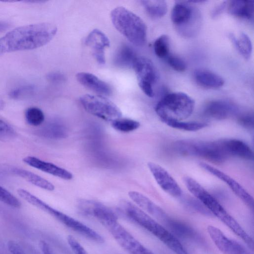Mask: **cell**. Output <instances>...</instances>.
Segmentation results:
<instances>
[{
    "label": "cell",
    "mask_w": 254,
    "mask_h": 254,
    "mask_svg": "<svg viewBox=\"0 0 254 254\" xmlns=\"http://www.w3.org/2000/svg\"><path fill=\"white\" fill-rule=\"evenodd\" d=\"M57 32L56 26L48 22L15 28L0 38V55L42 47L52 40Z\"/></svg>",
    "instance_id": "obj_1"
},
{
    "label": "cell",
    "mask_w": 254,
    "mask_h": 254,
    "mask_svg": "<svg viewBox=\"0 0 254 254\" xmlns=\"http://www.w3.org/2000/svg\"><path fill=\"white\" fill-rule=\"evenodd\" d=\"M121 212L155 236L176 254H190L173 233L136 204L125 201L121 205Z\"/></svg>",
    "instance_id": "obj_2"
},
{
    "label": "cell",
    "mask_w": 254,
    "mask_h": 254,
    "mask_svg": "<svg viewBox=\"0 0 254 254\" xmlns=\"http://www.w3.org/2000/svg\"><path fill=\"white\" fill-rule=\"evenodd\" d=\"M184 182L188 190L210 213L213 214L225 224L249 247L253 246L254 243L253 239L214 196L191 177H185L184 178Z\"/></svg>",
    "instance_id": "obj_3"
},
{
    "label": "cell",
    "mask_w": 254,
    "mask_h": 254,
    "mask_svg": "<svg viewBox=\"0 0 254 254\" xmlns=\"http://www.w3.org/2000/svg\"><path fill=\"white\" fill-rule=\"evenodd\" d=\"M194 101L189 95L182 92H175L164 96L155 107L156 114L166 125L183 121L193 112Z\"/></svg>",
    "instance_id": "obj_4"
},
{
    "label": "cell",
    "mask_w": 254,
    "mask_h": 254,
    "mask_svg": "<svg viewBox=\"0 0 254 254\" xmlns=\"http://www.w3.org/2000/svg\"><path fill=\"white\" fill-rule=\"evenodd\" d=\"M111 19L116 29L134 45L142 46L145 43L147 27L138 15L124 7L119 6L111 11Z\"/></svg>",
    "instance_id": "obj_5"
},
{
    "label": "cell",
    "mask_w": 254,
    "mask_h": 254,
    "mask_svg": "<svg viewBox=\"0 0 254 254\" xmlns=\"http://www.w3.org/2000/svg\"><path fill=\"white\" fill-rule=\"evenodd\" d=\"M222 141L183 140L177 141L174 147L181 154L200 157L213 163H220L229 156Z\"/></svg>",
    "instance_id": "obj_6"
},
{
    "label": "cell",
    "mask_w": 254,
    "mask_h": 254,
    "mask_svg": "<svg viewBox=\"0 0 254 254\" xmlns=\"http://www.w3.org/2000/svg\"><path fill=\"white\" fill-rule=\"evenodd\" d=\"M190 1H177L173 7L171 18L176 31L185 37H191L199 31L201 17L199 10Z\"/></svg>",
    "instance_id": "obj_7"
},
{
    "label": "cell",
    "mask_w": 254,
    "mask_h": 254,
    "mask_svg": "<svg viewBox=\"0 0 254 254\" xmlns=\"http://www.w3.org/2000/svg\"><path fill=\"white\" fill-rule=\"evenodd\" d=\"M98 221L129 254H154L119 223L114 212L104 215Z\"/></svg>",
    "instance_id": "obj_8"
},
{
    "label": "cell",
    "mask_w": 254,
    "mask_h": 254,
    "mask_svg": "<svg viewBox=\"0 0 254 254\" xmlns=\"http://www.w3.org/2000/svg\"><path fill=\"white\" fill-rule=\"evenodd\" d=\"M80 102L88 113L104 120L112 122L122 117L118 107L105 96L85 94Z\"/></svg>",
    "instance_id": "obj_9"
},
{
    "label": "cell",
    "mask_w": 254,
    "mask_h": 254,
    "mask_svg": "<svg viewBox=\"0 0 254 254\" xmlns=\"http://www.w3.org/2000/svg\"><path fill=\"white\" fill-rule=\"evenodd\" d=\"M132 68L141 90L147 96L153 97V86L158 79V74L152 62L145 57H137Z\"/></svg>",
    "instance_id": "obj_10"
},
{
    "label": "cell",
    "mask_w": 254,
    "mask_h": 254,
    "mask_svg": "<svg viewBox=\"0 0 254 254\" xmlns=\"http://www.w3.org/2000/svg\"><path fill=\"white\" fill-rule=\"evenodd\" d=\"M147 166L159 186L169 195L178 197L182 195L181 188L163 167L152 162H149Z\"/></svg>",
    "instance_id": "obj_11"
},
{
    "label": "cell",
    "mask_w": 254,
    "mask_h": 254,
    "mask_svg": "<svg viewBox=\"0 0 254 254\" xmlns=\"http://www.w3.org/2000/svg\"><path fill=\"white\" fill-rule=\"evenodd\" d=\"M207 230L215 245L223 254H251L245 247L228 238L218 228L209 225Z\"/></svg>",
    "instance_id": "obj_12"
},
{
    "label": "cell",
    "mask_w": 254,
    "mask_h": 254,
    "mask_svg": "<svg viewBox=\"0 0 254 254\" xmlns=\"http://www.w3.org/2000/svg\"><path fill=\"white\" fill-rule=\"evenodd\" d=\"M200 166L210 174L215 176L231 189L233 192L249 207L253 208L254 199L252 196L236 180L227 174L206 163L201 162Z\"/></svg>",
    "instance_id": "obj_13"
},
{
    "label": "cell",
    "mask_w": 254,
    "mask_h": 254,
    "mask_svg": "<svg viewBox=\"0 0 254 254\" xmlns=\"http://www.w3.org/2000/svg\"><path fill=\"white\" fill-rule=\"evenodd\" d=\"M85 44L89 47L97 62L100 65L105 64V49L110 47L107 36L99 29L91 31L85 39Z\"/></svg>",
    "instance_id": "obj_14"
},
{
    "label": "cell",
    "mask_w": 254,
    "mask_h": 254,
    "mask_svg": "<svg viewBox=\"0 0 254 254\" xmlns=\"http://www.w3.org/2000/svg\"><path fill=\"white\" fill-rule=\"evenodd\" d=\"M23 161L28 165L65 180L72 179V174L68 171L52 163L42 160L34 156H27Z\"/></svg>",
    "instance_id": "obj_15"
},
{
    "label": "cell",
    "mask_w": 254,
    "mask_h": 254,
    "mask_svg": "<svg viewBox=\"0 0 254 254\" xmlns=\"http://www.w3.org/2000/svg\"><path fill=\"white\" fill-rule=\"evenodd\" d=\"M128 194L135 204L148 214L162 221L167 218L168 216L161 208L141 193L130 191Z\"/></svg>",
    "instance_id": "obj_16"
},
{
    "label": "cell",
    "mask_w": 254,
    "mask_h": 254,
    "mask_svg": "<svg viewBox=\"0 0 254 254\" xmlns=\"http://www.w3.org/2000/svg\"><path fill=\"white\" fill-rule=\"evenodd\" d=\"M236 107L231 103L224 100H215L209 103L204 110L205 115L216 120H223L234 115Z\"/></svg>",
    "instance_id": "obj_17"
},
{
    "label": "cell",
    "mask_w": 254,
    "mask_h": 254,
    "mask_svg": "<svg viewBox=\"0 0 254 254\" xmlns=\"http://www.w3.org/2000/svg\"><path fill=\"white\" fill-rule=\"evenodd\" d=\"M76 78L83 86L99 95L109 96L112 93L109 84L91 73L80 72L76 74Z\"/></svg>",
    "instance_id": "obj_18"
},
{
    "label": "cell",
    "mask_w": 254,
    "mask_h": 254,
    "mask_svg": "<svg viewBox=\"0 0 254 254\" xmlns=\"http://www.w3.org/2000/svg\"><path fill=\"white\" fill-rule=\"evenodd\" d=\"M224 148L229 156L233 155L241 158L252 160L253 152L250 147L242 140L237 139H223Z\"/></svg>",
    "instance_id": "obj_19"
},
{
    "label": "cell",
    "mask_w": 254,
    "mask_h": 254,
    "mask_svg": "<svg viewBox=\"0 0 254 254\" xmlns=\"http://www.w3.org/2000/svg\"><path fill=\"white\" fill-rule=\"evenodd\" d=\"M193 76L196 82L205 88H218L224 84L221 76L207 69H197L194 71Z\"/></svg>",
    "instance_id": "obj_20"
},
{
    "label": "cell",
    "mask_w": 254,
    "mask_h": 254,
    "mask_svg": "<svg viewBox=\"0 0 254 254\" xmlns=\"http://www.w3.org/2000/svg\"><path fill=\"white\" fill-rule=\"evenodd\" d=\"M227 7L228 12L235 16L247 20L253 19L254 3L252 1L231 0Z\"/></svg>",
    "instance_id": "obj_21"
},
{
    "label": "cell",
    "mask_w": 254,
    "mask_h": 254,
    "mask_svg": "<svg viewBox=\"0 0 254 254\" xmlns=\"http://www.w3.org/2000/svg\"><path fill=\"white\" fill-rule=\"evenodd\" d=\"M164 222L170 229V231L175 236L193 239L198 238L197 234L194 230L186 223L171 219L169 217Z\"/></svg>",
    "instance_id": "obj_22"
},
{
    "label": "cell",
    "mask_w": 254,
    "mask_h": 254,
    "mask_svg": "<svg viewBox=\"0 0 254 254\" xmlns=\"http://www.w3.org/2000/svg\"><path fill=\"white\" fill-rule=\"evenodd\" d=\"M12 172L15 174L40 188L49 191H52L55 189V187L52 183L31 172L20 168H14L12 170Z\"/></svg>",
    "instance_id": "obj_23"
},
{
    "label": "cell",
    "mask_w": 254,
    "mask_h": 254,
    "mask_svg": "<svg viewBox=\"0 0 254 254\" xmlns=\"http://www.w3.org/2000/svg\"><path fill=\"white\" fill-rule=\"evenodd\" d=\"M133 50L127 45H122L118 50L115 57V63L119 67H132L136 58Z\"/></svg>",
    "instance_id": "obj_24"
},
{
    "label": "cell",
    "mask_w": 254,
    "mask_h": 254,
    "mask_svg": "<svg viewBox=\"0 0 254 254\" xmlns=\"http://www.w3.org/2000/svg\"><path fill=\"white\" fill-rule=\"evenodd\" d=\"M141 2L148 15L152 18L163 17L167 11V4L163 0H141Z\"/></svg>",
    "instance_id": "obj_25"
},
{
    "label": "cell",
    "mask_w": 254,
    "mask_h": 254,
    "mask_svg": "<svg viewBox=\"0 0 254 254\" xmlns=\"http://www.w3.org/2000/svg\"><path fill=\"white\" fill-rule=\"evenodd\" d=\"M229 37L240 54L245 59H249L252 52V44L250 37L243 32L240 33L238 38L233 34H230Z\"/></svg>",
    "instance_id": "obj_26"
},
{
    "label": "cell",
    "mask_w": 254,
    "mask_h": 254,
    "mask_svg": "<svg viewBox=\"0 0 254 254\" xmlns=\"http://www.w3.org/2000/svg\"><path fill=\"white\" fill-rule=\"evenodd\" d=\"M40 133L47 137L59 138L65 137L66 132L62 124L51 123L45 125L41 129Z\"/></svg>",
    "instance_id": "obj_27"
},
{
    "label": "cell",
    "mask_w": 254,
    "mask_h": 254,
    "mask_svg": "<svg viewBox=\"0 0 254 254\" xmlns=\"http://www.w3.org/2000/svg\"><path fill=\"white\" fill-rule=\"evenodd\" d=\"M155 55L159 58H166L169 55L170 40L166 35H162L155 41L153 45Z\"/></svg>",
    "instance_id": "obj_28"
},
{
    "label": "cell",
    "mask_w": 254,
    "mask_h": 254,
    "mask_svg": "<svg viewBox=\"0 0 254 254\" xmlns=\"http://www.w3.org/2000/svg\"><path fill=\"white\" fill-rule=\"evenodd\" d=\"M111 125L118 131L128 132L137 129L140 123L132 119L120 118L111 122Z\"/></svg>",
    "instance_id": "obj_29"
},
{
    "label": "cell",
    "mask_w": 254,
    "mask_h": 254,
    "mask_svg": "<svg viewBox=\"0 0 254 254\" xmlns=\"http://www.w3.org/2000/svg\"><path fill=\"white\" fill-rule=\"evenodd\" d=\"M167 125L174 128L190 131H197L207 126V124L205 123L183 121L170 123Z\"/></svg>",
    "instance_id": "obj_30"
},
{
    "label": "cell",
    "mask_w": 254,
    "mask_h": 254,
    "mask_svg": "<svg viewBox=\"0 0 254 254\" xmlns=\"http://www.w3.org/2000/svg\"><path fill=\"white\" fill-rule=\"evenodd\" d=\"M25 117L28 124L33 126L41 125L45 120L44 113L37 107L28 108L25 112Z\"/></svg>",
    "instance_id": "obj_31"
},
{
    "label": "cell",
    "mask_w": 254,
    "mask_h": 254,
    "mask_svg": "<svg viewBox=\"0 0 254 254\" xmlns=\"http://www.w3.org/2000/svg\"><path fill=\"white\" fill-rule=\"evenodd\" d=\"M0 201L15 208H18L21 205L20 202L14 195L1 186H0Z\"/></svg>",
    "instance_id": "obj_32"
},
{
    "label": "cell",
    "mask_w": 254,
    "mask_h": 254,
    "mask_svg": "<svg viewBox=\"0 0 254 254\" xmlns=\"http://www.w3.org/2000/svg\"><path fill=\"white\" fill-rule=\"evenodd\" d=\"M166 59L168 64L174 70L179 72H182L186 70V63L180 57L170 54Z\"/></svg>",
    "instance_id": "obj_33"
},
{
    "label": "cell",
    "mask_w": 254,
    "mask_h": 254,
    "mask_svg": "<svg viewBox=\"0 0 254 254\" xmlns=\"http://www.w3.org/2000/svg\"><path fill=\"white\" fill-rule=\"evenodd\" d=\"M67 243L74 254H88L79 242L72 235L67 237Z\"/></svg>",
    "instance_id": "obj_34"
},
{
    "label": "cell",
    "mask_w": 254,
    "mask_h": 254,
    "mask_svg": "<svg viewBox=\"0 0 254 254\" xmlns=\"http://www.w3.org/2000/svg\"><path fill=\"white\" fill-rule=\"evenodd\" d=\"M15 134L14 129L7 123L0 119V137L11 138Z\"/></svg>",
    "instance_id": "obj_35"
},
{
    "label": "cell",
    "mask_w": 254,
    "mask_h": 254,
    "mask_svg": "<svg viewBox=\"0 0 254 254\" xmlns=\"http://www.w3.org/2000/svg\"><path fill=\"white\" fill-rule=\"evenodd\" d=\"M239 123L243 127L252 128L254 127V116L253 114L246 113L240 115L238 118Z\"/></svg>",
    "instance_id": "obj_36"
},
{
    "label": "cell",
    "mask_w": 254,
    "mask_h": 254,
    "mask_svg": "<svg viewBox=\"0 0 254 254\" xmlns=\"http://www.w3.org/2000/svg\"><path fill=\"white\" fill-rule=\"evenodd\" d=\"M8 249L11 254H25L22 248L16 242L10 241L7 244Z\"/></svg>",
    "instance_id": "obj_37"
},
{
    "label": "cell",
    "mask_w": 254,
    "mask_h": 254,
    "mask_svg": "<svg viewBox=\"0 0 254 254\" xmlns=\"http://www.w3.org/2000/svg\"><path fill=\"white\" fill-rule=\"evenodd\" d=\"M32 88L29 86L22 87L11 91L10 95L12 98H18L22 96L23 94L27 93L28 91H31Z\"/></svg>",
    "instance_id": "obj_38"
},
{
    "label": "cell",
    "mask_w": 254,
    "mask_h": 254,
    "mask_svg": "<svg viewBox=\"0 0 254 254\" xmlns=\"http://www.w3.org/2000/svg\"><path fill=\"white\" fill-rule=\"evenodd\" d=\"M48 79L52 81L58 82L62 81L65 79L64 75L60 73H51L47 76Z\"/></svg>",
    "instance_id": "obj_39"
},
{
    "label": "cell",
    "mask_w": 254,
    "mask_h": 254,
    "mask_svg": "<svg viewBox=\"0 0 254 254\" xmlns=\"http://www.w3.org/2000/svg\"><path fill=\"white\" fill-rule=\"evenodd\" d=\"M227 6V1H223L219 5L217 6L212 11V16L215 17L219 15L225 8Z\"/></svg>",
    "instance_id": "obj_40"
},
{
    "label": "cell",
    "mask_w": 254,
    "mask_h": 254,
    "mask_svg": "<svg viewBox=\"0 0 254 254\" xmlns=\"http://www.w3.org/2000/svg\"><path fill=\"white\" fill-rule=\"evenodd\" d=\"M40 247L44 254H55L49 245L45 242L41 241Z\"/></svg>",
    "instance_id": "obj_41"
},
{
    "label": "cell",
    "mask_w": 254,
    "mask_h": 254,
    "mask_svg": "<svg viewBox=\"0 0 254 254\" xmlns=\"http://www.w3.org/2000/svg\"><path fill=\"white\" fill-rule=\"evenodd\" d=\"M10 24L7 22L0 21V32L7 30L10 27Z\"/></svg>",
    "instance_id": "obj_42"
}]
</instances>
